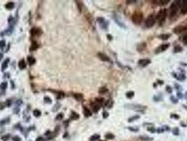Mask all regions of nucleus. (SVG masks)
I'll list each match as a JSON object with an SVG mask.
<instances>
[{
	"label": "nucleus",
	"mask_w": 187,
	"mask_h": 141,
	"mask_svg": "<svg viewBox=\"0 0 187 141\" xmlns=\"http://www.w3.org/2000/svg\"><path fill=\"white\" fill-rule=\"evenodd\" d=\"M181 5H182V1H175L172 4L170 8V18H173L177 14L179 9L181 8Z\"/></svg>",
	"instance_id": "obj_1"
},
{
	"label": "nucleus",
	"mask_w": 187,
	"mask_h": 141,
	"mask_svg": "<svg viewBox=\"0 0 187 141\" xmlns=\"http://www.w3.org/2000/svg\"><path fill=\"white\" fill-rule=\"evenodd\" d=\"M131 20L136 25H140L143 21V14L140 11L134 12L131 16Z\"/></svg>",
	"instance_id": "obj_2"
},
{
	"label": "nucleus",
	"mask_w": 187,
	"mask_h": 141,
	"mask_svg": "<svg viewBox=\"0 0 187 141\" xmlns=\"http://www.w3.org/2000/svg\"><path fill=\"white\" fill-rule=\"evenodd\" d=\"M166 16H167V10L162 9L158 12L157 16H156V19L158 21V24L160 26H162L165 23Z\"/></svg>",
	"instance_id": "obj_3"
},
{
	"label": "nucleus",
	"mask_w": 187,
	"mask_h": 141,
	"mask_svg": "<svg viewBox=\"0 0 187 141\" xmlns=\"http://www.w3.org/2000/svg\"><path fill=\"white\" fill-rule=\"evenodd\" d=\"M155 21H156L155 16H154L153 14H151V15H149V16H148L146 20V21H145L146 27L148 28L153 27V26L155 25Z\"/></svg>",
	"instance_id": "obj_4"
},
{
	"label": "nucleus",
	"mask_w": 187,
	"mask_h": 141,
	"mask_svg": "<svg viewBox=\"0 0 187 141\" xmlns=\"http://www.w3.org/2000/svg\"><path fill=\"white\" fill-rule=\"evenodd\" d=\"M187 30V26H178L176 28H174L173 31L174 33L176 34H179L181 32H184Z\"/></svg>",
	"instance_id": "obj_5"
},
{
	"label": "nucleus",
	"mask_w": 187,
	"mask_h": 141,
	"mask_svg": "<svg viewBox=\"0 0 187 141\" xmlns=\"http://www.w3.org/2000/svg\"><path fill=\"white\" fill-rule=\"evenodd\" d=\"M170 44H161V45L158 47V48H157V49H156L155 52V54H159V53H161L164 52V51H165L167 49L169 48Z\"/></svg>",
	"instance_id": "obj_6"
},
{
	"label": "nucleus",
	"mask_w": 187,
	"mask_h": 141,
	"mask_svg": "<svg viewBox=\"0 0 187 141\" xmlns=\"http://www.w3.org/2000/svg\"><path fill=\"white\" fill-rule=\"evenodd\" d=\"M181 13L182 14H187V0L182 1V5H181Z\"/></svg>",
	"instance_id": "obj_7"
},
{
	"label": "nucleus",
	"mask_w": 187,
	"mask_h": 141,
	"mask_svg": "<svg viewBox=\"0 0 187 141\" xmlns=\"http://www.w3.org/2000/svg\"><path fill=\"white\" fill-rule=\"evenodd\" d=\"M151 60L149 59H142L139 61V64L142 67H146L151 64Z\"/></svg>",
	"instance_id": "obj_8"
},
{
	"label": "nucleus",
	"mask_w": 187,
	"mask_h": 141,
	"mask_svg": "<svg viewBox=\"0 0 187 141\" xmlns=\"http://www.w3.org/2000/svg\"><path fill=\"white\" fill-rule=\"evenodd\" d=\"M98 56L102 61H104V62H110L109 57H107L106 54H104V53H98Z\"/></svg>",
	"instance_id": "obj_9"
},
{
	"label": "nucleus",
	"mask_w": 187,
	"mask_h": 141,
	"mask_svg": "<svg viewBox=\"0 0 187 141\" xmlns=\"http://www.w3.org/2000/svg\"><path fill=\"white\" fill-rule=\"evenodd\" d=\"M131 109H134L135 111H139V110H143L146 109V107H143V106H141V105H134V107H131Z\"/></svg>",
	"instance_id": "obj_10"
},
{
	"label": "nucleus",
	"mask_w": 187,
	"mask_h": 141,
	"mask_svg": "<svg viewBox=\"0 0 187 141\" xmlns=\"http://www.w3.org/2000/svg\"><path fill=\"white\" fill-rule=\"evenodd\" d=\"M170 37H171V35L165 33V34L160 35L158 36V38H159L160 39H161V40H167L170 38Z\"/></svg>",
	"instance_id": "obj_11"
},
{
	"label": "nucleus",
	"mask_w": 187,
	"mask_h": 141,
	"mask_svg": "<svg viewBox=\"0 0 187 141\" xmlns=\"http://www.w3.org/2000/svg\"><path fill=\"white\" fill-rule=\"evenodd\" d=\"M146 47V43H144V42H142V43L138 44V46H137V50H138L139 52H141V51L145 50Z\"/></svg>",
	"instance_id": "obj_12"
},
{
	"label": "nucleus",
	"mask_w": 187,
	"mask_h": 141,
	"mask_svg": "<svg viewBox=\"0 0 187 141\" xmlns=\"http://www.w3.org/2000/svg\"><path fill=\"white\" fill-rule=\"evenodd\" d=\"M155 2H158V5H161V6L165 5H167V3L170 2L169 0H160V1H155Z\"/></svg>",
	"instance_id": "obj_13"
},
{
	"label": "nucleus",
	"mask_w": 187,
	"mask_h": 141,
	"mask_svg": "<svg viewBox=\"0 0 187 141\" xmlns=\"http://www.w3.org/2000/svg\"><path fill=\"white\" fill-rule=\"evenodd\" d=\"M84 114H85V116H87V117L92 116V112H90V110L89 109H87V108L86 107L84 108Z\"/></svg>",
	"instance_id": "obj_14"
},
{
	"label": "nucleus",
	"mask_w": 187,
	"mask_h": 141,
	"mask_svg": "<svg viewBox=\"0 0 187 141\" xmlns=\"http://www.w3.org/2000/svg\"><path fill=\"white\" fill-rule=\"evenodd\" d=\"M134 93L133 91H129L126 93V97L127 98H129V99L132 98L134 97Z\"/></svg>",
	"instance_id": "obj_15"
},
{
	"label": "nucleus",
	"mask_w": 187,
	"mask_h": 141,
	"mask_svg": "<svg viewBox=\"0 0 187 141\" xmlns=\"http://www.w3.org/2000/svg\"><path fill=\"white\" fill-rule=\"evenodd\" d=\"M18 65H19V68L20 69H23L26 68V63H25L24 60L20 61V62H19V64Z\"/></svg>",
	"instance_id": "obj_16"
},
{
	"label": "nucleus",
	"mask_w": 187,
	"mask_h": 141,
	"mask_svg": "<svg viewBox=\"0 0 187 141\" xmlns=\"http://www.w3.org/2000/svg\"><path fill=\"white\" fill-rule=\"evenodd\" d=\"M28 62H29V64L30 65H32L35 62V59L32 57H28Z\"/></svg>",
	"instance_id": "obj_17"
},
{
	"label": "nucleus",
	"mask_w": 187,
	"mask_h": 141,
	"mask_svg": "<svg viewBox=\"0 0 187 141\" xmlns=\"http://www.w3.org/2000/svg\"><path fill=\"white\" fill-rule=\"evenodd\" d=\"M182 47H180V46H176L175 48H174V52H176V53H177V52H182Z\"/></svg>",
	"instance_id": "obj_18"
},
{
	"label": "nucleus",
	"mask_w": 187,
	"mask_h": 141,
	"mask_svg": "<svg viewBox=\"0 0 187 141\" xmlns=\"http://www.w3.org/2000/svg\"><path fill=\"white\" fill-rule=\"evenodd\" d=\"M139 118V116H132V117H131V118H129L128 121H129V122H132V121H134V120L138 119Z\"/></svg>",
	"instance_id": "obj_19"
},
{
	"label": "nucleus",
	"mask_w": 187,
	"mask_h": 141,
	"mask_svg": "<svg viewBox=\"0 0 187 141\" xmlns=\"http://www.w3.org/2000/svg\"><path fill=\"white\" fill-rule=\"evenodd\" d=\"M108 92V89H106V87H101L100 90H99V93L101 94H105L106 93H107Z\"/></svg>",
	"instance_id": "obj_20"
},
{
	"label": "nucleus",
	"mask_w": 187,
	"mask_h": 141,
	"mask_svg": "<svg viewBox=\"0 0 187 141\" xmlns=\"http://www.w3.org/2000/svg\"><path fill=\"white\" fill-rule=\"evenodd\" d=\"M38 44L36 43V42H32V47H31V50H36L37 48H38Z\"/></svg>",
	"instance_id": "obj_21"
},
{
	"label": "nucleus",
	"mask_w": 187,
	"mask_h": 141,
	"mask_svg": "<svg viewBox=\"0 0 187 141\" xmlns=\"http://www.w3.org/2000/svg\"><path fill=\"white\" fill-rule=\"evenodd\" d=\"M74 96H75V98L77 100H81L82 99H83V95H81V94H75V95Z\"/></svg>",
	"instance_id": "obj_22"
},
{
	"label": "nucleus",
	"mask_w": 187,
	"mask_h": 141,
	"mask_svg": "<svg viewBox=\"0 0 187 141\" xmlns=\"http://www.w3.org/2000/svg\"><path fill=\"white\" fill-rule=\"evenodd\" d=\"M6 7H7V9H11L12 8L14 7V4L12 2H10L9 4H7V5H6Z\"/></svg>",
	"instance_id": "obj_23"
},
{
	"label": "nucleus",
	"mask_w": 187,
	"mask_h": 141,
	"mask_svg": "<svg viewBox=\"0 0 187 141\" xmlns=\"http://www.w3.org/2000/svg\"><path fill=\"white\" fill-rule=\"evenodd\" d=\"M106 138L108 139H113L115 138V136L112 133H108L106 135Z\"/></svg>",
	"instance_id": "obj_24"
},
{
	"label": "nucleus",
	"mask_w": 187,
	"mask_h": 141,
	"mask_svg": "<svg viewBox=\"0 0 187 141\" xmlns=\"http://www.w3.org/2000/svg\"><path fill=\"white\" fill-rule=\"evenodd\" d=\"M182 40H183V42H184V44L187 45V34L185 35L184 36V38H183Z\"/></svg>",
	"instance_id": "obj_25"
},
{
	"label": "nucleus",
	"mask_w": 187,
	"mask_h": 141,
	"mask_svg": "<svg viewBox=\"0 0 187 141\" xmlns=\"http://www.w3.org/2000/svg\"><path fill=\"white\" fill-rule=\"evenodd\" d=\"M100 138V136L98 135H95V136H92L91 138V140H98V138Z\"/></svg>",
	"instance_id": "obj_26"
},
{
	"label": "nucleus",
	"mask_w": 187,
	"mask_h": 141,
	"mask_svg": "<svg viewBox=\"0 0 187 141\" xmlns=\"http://www.w3.org/2000/svg\"><path fill=\"white\" fill-rule=\"evenodd\" d=\"M166 90H167V93H172V90L171 88V87L168 86V85L167 87H166Z\"/></svg>",
	"instance_id": "obj_27"
},
{
	"label": "nucleus",
	"mask_w": 187,
	"mask_h": 141,
	"mask_svg": "<svg viewBox=\"0 0 187 141\" xmlns=\"http://www.w3.org/2000/svg\"><path fill=\"white\" fill-rule=\"evenodd\" d=\"M40 112H39L38 110H35V111H34V114H35V116H40Z\"/></svg>",
	"instance_id": "obj_28"
},
{
	"label": "nucleus",
	"mask_w": 187,
	"mask_h": 141,
	"mask_svg": "<svg viewBox=\"0 0 187 141\" xmlns=\"http://www.w3.org/2000/svg\"><path fill=\"white\" fill-rule=\"evenodd\" d=\"M170 100H171L173 102V103H178V100H175V98H174V97H173V96H172V97L170 98Z\"/></svg>",
	"instance_id": "obj_29"
},
{
	"label": "nucleus",
	"mask_w": 187,
	"mask_h": 141,
	"mask_svg": "<svg viewBox=\"0 0 187 141\" xmlns=\"http://www.w3.org/2000/svg\"><path fill=\"white\" fill-rule=\"evenodd\" d=\"M36 141H44V140H43L42 138H38Z\"/></svg>",
	"instance_id": "obj_30"
},
{
	"label": "nucleus",
	"mask_w": 187,
	"mask_h": 141,
	"mask_svg": "<svg viewBox=\"0 0 187 141\" xmlns=\"http://www.w3.org/2000/svg\"><path fill=\"white\" fill-rule=\"evenodd\" d=\"M104 118H106V117H107V116H108V114L106 113V112H105V113L104 114Z\"/></svg>",
	"instance_id": "obj_31"
},
{
	"label": "nucleus",
	"mask_w": 187,
	"mask_h": 141,
	"mask_svg": "<svg viewBox=\"0 0 187 141\" xmlns=\"http://www.w3.org/2000/svg\"><path fill=\"white\" fill-rule=\"evenodd\" d=\"M127 2H136V1H127Z\"/></svg>",
	"instance_id": "obj_32"
}]
</instances>
